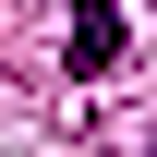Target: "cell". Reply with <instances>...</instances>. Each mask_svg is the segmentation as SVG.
I'll use <instances>...</instances> for the list:
<instances>
[{
  "label": "cell",
  "mask_w": 157,
  "mask_h": 157,
  "mask_svg": "<svg viewBox=\"0 0 157 157\" xmlns=\"http://www.w3.org/2000/svg\"><path fill=\"white\" fill-rule=\"evenodd\" d=\"M121 48H133V24H121L109 0H73V48L60 60H73V73H121Z\"/></svg>",
  "instance_id": "6da1fadb"
}]
</instances>
